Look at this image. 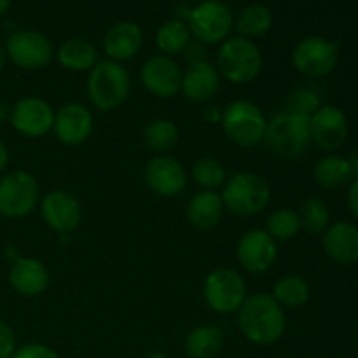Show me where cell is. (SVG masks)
Returning a JSON list of instances; mask_svg holds the SVG:
<instances>
[{
  "label": "cell",
  "instance_id": "1",
  "mask_svg": "<svg viewBox=\"0 0 358 358\" xmlns=\"http://www.w3.org/2000/svg\"><path fill=\"white\" fill-rule=\"evenodd\" d=\"M236 313L241 334L254 345H275L285 334V310L271 294H250Z\"/></svg>",
  "mask_w": 358,
  "mask_h": 358
},
{
  "label": "cell",
  "instance_id": "2",
  "mask_svg": "<svg viewBox=\"0 0 358 358\" xmlns=\"http://www.w3.org/2000/svg\"><path fill=\"white\" fill-rule=\"evenodd\" d=\"M131 93V77L122 63L100 59L90 70L87 96L96 110L112 112L121 107Z\"/></svg>",
  "mask_w": 358,
  "mask_h": 358
},
{
  "label": "cell",
  "instance_id": "3",
  "mask_svg": "<svg viewBox=\"0 0 358 358\" xmlns=\"http://www.w3.org/2000/svg\"><path fill=\"white\" fill-rule=\"evenodd\" d=\"M224 208L238 217H254L271 201L268 180L254 171H236L222 185Z\"/></svg>",
  "mask_w": 358,
  "mask_h": 358
},
{
  "label": "cell",
  "instance_id": "4",
  "mask_svg": "<svg viewBox=\"0 0 358 358\" xmlns=\"http://www.w3.org/2000/svg\"><path fill=\"white\" fill-rule=\"evenodd\" d=\"M264 66V56L250 38L229 37L220 44L217 65L220 77L233 84H248L257 79Z\"/></svg>",
  "mask_w": 358,
  "mask_h": 358
},
{
  "label": "cell",
  "instance_id": "5",
  "mask_svg": "<svg viewBox=\"0 0 358 358\" xmlns=\"http://www.w3.org/2000/svg\"><path fill=\"white\" fill-rule=\"evenodd\" d=\"M222 131L234 145L252 149L264 142L268 119L257 103L250 100H234L222 110Z\"/></svg>",
  "mask_w": 358,
  "mask_h": 358
},
{
  "label": "cell",
  "instance_id": "6",
  "mask_svg": "<svg viewBox=\"0 0 358 358\" xmlns=\"http://www.w3.org/2000/svg\"><path fill=\"white\" fill-rule=\"evenodd\" d=\"M264 143L275 156L282 159H296L304 154L311 143L310 117L278 112L271 121H268Z\"/></svg>",
  "mask_w": 358,
  "mask_h": 358
},
{
  "label": "cell",
  "instance_id": "7",
  "mask_svg": "<svg viewBox=\"0 0 358 358\" xmlns=\"http://www.w3.org/2000/svg\"><path fill=\"white\" fill-rule=\"evenodd\" d=\"M187 27L192 38L203 45L222 44L234 28L233 10L222 0H205L191 9Z\"/></svg>",
  "mask_w": 358,
  "mask_h": 358
},
{
  "label": "cell",
  "instance_id": "8",
  "mask_svg": "<svg viewBox=\"0 0 358 358\" xmlns=\"http://www.w3.org/2000/svg\"><path fill=\"white\" fill-rule=\"evenodd\" d=\"M247 297V282L240 273L231 268L213 269L203 283V299L215 313H236Z\"/></svg>",
  "mask_w": 358,
  "mask_h": 358
},
{
  "label": "cell",
  "instance_id": "9",
  "mask_svg": "<svg viewBox=\"0 0 358 358\" xmlns=\"http://www.w3.org/2000/svg\"><path fill=\"white\" fill-rule=\"evenodd\" d=\"M38 203L41 185L28 171H13L0 180V215L23 219L37 208Z\"/></svg>",
  "mask_w": 358,
  "mask_h": 358
},
{
  "label": "cell",
  "instance_id": "10",
  "mask_svg": "<svg viewBox=\"0 0 358 358\" xmlns=\"http://www.w3.org/2000/svg\"><path fill=\"white\" fill-rule=\"evenodd\" d=\"M339 48L325 37H306L292 51V65L303 76L325 77L338 66Z\"/></svg>",
  "mask_w": 358,
  "mask_h": 358
},
{
  "label": "cell",
  "instance_id": "11",
  "mask_svg": "<svg viewBox=\"0 0 358 358\" xmlns=\"http://www.w3.org/2000/svg\"><path fill=\"white\" fill-rule=\"evenodd\" d=\"M7 58L23 70H42L52 62L55 49L44 34L35 30H17L6 41Z\"/></svg>",
  "mask_w": 358,
  "mask_h": 358
},
{
  "label": "cell",
  "instance_id": "12",
  "mask_svg": "<svg viewBox=\"0 0 358 358\" xmlns=\"http://www.w3.org/2000/svg\"><path fill=\"white\" fill-rule=\"evenodd\" d=\"M41 215L49 229L58 234H70L80 226L83 220V208L80 201L65 189L49 191L44 198H41Z\"/></svg>",
  "mask_w": 358,
  "mask_h": 358
},
{
  "label": "cell",
  "instance_id": "13",
  "mask_svg": "<svg viewBox=\"0 0 358 358\" xmlns=\"http://www.w3.org/2000/svg\"><path fill=\"white\" fill-rule=\"evenodd\" d=\"M9 121L20 135L27 138H41L52 131L55 110L44 98L24 96L10 108Z\"/></svg>",
  "mask_w": 358,
  "mask_h": 358
},
{
  "label": "cell",
  "instance_id": "14",
  "mask_svg": "<svg viewBox=\"0 0 358 358\" xmlns=\"http://www.w3.org/2000/svg\"><path fill=\"white\" fill-rule=\"evenodd\" d=\"M94 131L93 112L83 103L70 101L55 110L52 133L59 143L66 147H79L91 138Z\"/></svg>",
  "mask_w": 358,
  "mask_h": 358
},
{
  "label": "cell",
  "instance_id": "15",
  "mask_svg": "<svg viewBox=\"0 0 358 358\" xmlns=\"http://www.w3.org/2000/svg\"><path fill=\"white\" fill-rule=\"evenodd\" d=\"M143 180L154 194L161 198H175L187 185V171L177 157L159 154L147 163Z\"/></svg>",
  "mask_w": 358,
  "mask_h": 358
},
{
  "label": "cell",
  "instance_id": "16",
  "mask_svg": "<svg viewBox=\"0 0 358 358\" xmlns=\"http://www.w3.org/2000/svg\"><path fill=\"white\" fill-rule=\"evenodd\" d=\"M238 262L250 275H262L275 266L278 245L264 229H252L240 238L236 247Z\"/></svg>",
  "mask_w": 358,
  "mask_h": 358
},
{
  "label": "cell",
  "instance_id": "17",
  "mask_svg": "<svg viewBox=\"0 0 358 358\" xmlns=\"http://www.w3.org/2000/svg\"><path fill=\"white\" fill-rule=\"evenodd\" d=\"M311 142L325 152H334L348 138V119L336 105H322L310 117Z\"/></svg>",
  "mask_w": 358,
  "mask_h": 358
},
{
  "label": "cell",
  "instance_id": "18",
  "mask_svg": "<svg viewBox=\"0 0 358 358\" xmlns=\"http://www.w3.org/2000/svg\"><path fill=\"white\" fill-rule=\"evenodd\" d=\"M143 87L163 100L177 96L182 87V70L173 58L164 55L150 56L140 70Z\"/></svg>",
  "mask_w": 358,
  "mask_h": 358
},
{
  "label": "cell",
  "instance_id": "19",
  "mask_svg": "<svg viewBox=\"0 0 358 358\" xmlns=\"http://www.w3.org/2000/svg\"><path fill=\"white\" fill-rule=\"evenodd\" d=\"M220 73L215 65L205 62L189 63L185 72H182L180 93L192 103H208L220 90Z\"/></svg>",
  "mask_w": 358,
  "mask_h": 358
},
{
  "label": "cell",
  "instance_id": "20",
  "mask_svg": "<svg viewBox=\"0 0 358 358\" xmlns=\"http://www.w3.org/2000/svg\"><path fill=\"white\" fill-rule=\"evenodd\" d=\"M9 283L23 297H38L48 290L51 275L45 264L34 257H20L10 262Z\"/></svg>",
  "mask_w": 358,
  "mask_h": 358
},
{
  "label": "cell",
  "instance_id": "21",
  "mask_svg": "<svg viewBox=\"0 0 358 358\" xmlns=\"http://www.w3.org/2000/svg\"><path fill=\"white\" fill-rule=\"evenodd\" d=\"M143 45V31L133 21H119L112 24L103 37V51L108 59L124 63L135 58Z\"/></svg>",
  "mask_w": 358,
  "mask_h": 358
},
{
  "label": "cell",
  "instance_id": "22",
  "mask_svg": "<svg viewBox=\"0 0 358 358\" xmlns=\"http://www.w3.org/2000/svg\"><path fill=\"white\" fill-rule=\"evenodd\" d=\"M325 254L329 259L343 266L358 262V227L355 224L339 220L325 229L322 238Z\"/></svg>",
  "mask_w": 358,
  "mask_h": 358
},
{
  "label": "cell",
  "instance_id": "23",
  "mask_svg": "<svg viewBox=\"0 0 358 358\" xmlns=\"http://www.w3.org/2000/svg\"><path fill=\"white\" fill-rule=\"evenodd\" d=\"M224 203L217 191H199L191 198L185 208L189 224L199 231H212L222 220Z\"/></svg>",
  "mask_w": 358,
  "mask_h": 358
},
{
  "label": "cell",
  "instance_id": "24",
  "mask_svg": "<svg viewBox=\"0 0 358 358\" xmlns=\"http://www.w3.org/2000/svg\"><path fill=\"white\" fill-rule=\"evenodd\" d=\"M58 63L70 72H90L100 62L98 49L86 38H69L56 52Z\"/></svg>",
  "mask_w": 358,
  "mask_h": 358
},
{
  "label": "cell",
  "instance_id": "25",
  "mask_svg": "<svg viewBox=\"0 0 358 358\" xmlns=\"http://www.w3.org/2000/svg\"><path fill=\"white\" fill-rule=\"evenodd\" d=\"M224 332L217 325H199L184 339L185 355L189 358H215L224 348Z\"/></svg>",
  "mask_w": 358,
  "mask_h": 358
},
{
  "label": "cell",
  "instance_id": "26",
  "mask_svg": "<svg viewBox=\"0 0 358 358\" xmlns=\"http://www.w3.org/2000/svg\"><path fill=\"white\" fill-rule=\"evenodd\" d=\"M313 178L324 189H341L353 182L348 159L336 154H327L317 161L313 168Z\"/></svg>",
  "mask_w": 358,
  "mask_h": 358
},
{
  "label": "cell",
  "instance_id": "27",
  "mask_svg": "<svg viewBox=\"0 0 358 358\" xmlns=\"http://www.w3.org/2000/svg\"><path fill=\"white\" fill-rule=\"evenodd\" d=\"M273 27V13L268 6L262 3H250L243 7L234 20V30L238 37L257 38L268 34Z\"/></svg>",
  "mask_w": 358,
  "mask_h": 358
},
{
  "label": "cell",
  "instance_id": "28",
  "mask_svg": "<svg viewBox=\"0 0 358 358\" xmlns=\"http://www.w3.org/2000/svg\"><path fill=\"white\" fill-rule=\"evenodd\" d=\"M271 296L283 310H297L310 301L311 289L303 276L287 275L273 285Z\"/></svg>",
  "mask_w": 358,
  "mask_h": 358
},
{
  "label": "cell",
  "instance_id": "29",
  "mask_svg": "<svg viewBox=\"0 0 358 358\" xmlns=\"http://www.w3.org/2000/svg\"><path fill=\"white\" fill-rule=\"evenodd\" d=\"M180 142V131L170 119H154L143 128V143L152 152L168 154Z\"/></svg>",
  "mask_w": 358,
  "mask_h": 358
},
{
  "label": "cell",
  "instance_id": "30",
  "mask_svg": "<svg viewBox=\"0 0 358 358\" xmlns=\"http://www.w3.org/2000/svg\"><path fill=\"white\" fill-rule=\"evenodd\" d=\"M192 35L187 23L180 20H170L161 24L156 31V45L164 56L180 55L191 44Z\"/></svg>",
  "mask_w": 358,
  "mask_h": 358
},
{
  "label": "cell",
  "instance_id": "31",
  "mask_svg": "<svg viewBox=\"0 0 358 358\" xmlns=\"http://www.w3.org/2000/svg\"><path fill=\"white\" fill-rule=\"evenodd\" d=\"M297 215L301 220V229L310 234L325 233V229L331 226V210L320 198L304 199Z\"/></svg>",
  "mask_w": 358,
  "mask_h": 358
},
{
  "label": "cell",
  "instance_id": "32",
  "mask_svg": "<svg viewBox=\"0 0 358 358\" xmlns=\"http://www.w3.org/2000/svg\"><path fill=\"white\" fill-rule=\"evenodd\" d=\"M192 180L203 191H217L227 180V173L224 164L215 157H201L192 166Z\"/></svg>",
  "mask_w": 358,
  "mask_h": 358
},
{
  "label": "cell",
  "instance_id": "33",
  "mask_svg": "<svg viewBox=\"0 0 358 358\" xmlns=\"http://www.w3.org/2000/svg\"><path fill=\"white\" fill-rule=\"evenodd\" d=\"M266 233L278 243L296 238L301 231V220L297 212L290 208H278L266 219Z\"/></svg>",
  "mask_w": 358,
  "mask_h": 358
},
{
  "label": "cell",
  "instance_id": "34",
  "mask_svg": "<svg viewBox=\"0 0 358 358\" xmlns=\"http://www.w3.org/2000/svg\"><path fill=\"white\" fill-rule=\"evenodd\" d=\"M322 107L320 96L311 87H297L292 93L287 96L285 108L283 110L290 112V114L304 115V117H311L318 108Z\"/></svg>",
  "mask_w": 358,
  "mask_h": 358
},
{
  "label": "cell",
  "instance_id": "35",
  "mask_svg": "<svg viewBox=\"0 0 358 358\" xmlns=\"http://www.w3.org/2000/svg\"><path fill=\"white\" fill-rule=\"evenodd\" d=\"M10 358H63L58 352L42 343H28V345L16 348Z\"/></svg>",
  "mask_w": 358,
  "mask_h": 358
},
{
  "label": "cell",
  "instance_id": "36",
  "mask_svg": "<svg viewBox=\"0 0 358 358\" xmlns=\"http://www.w3.org/2000/svg\"><path fill=\"white\" fill-rule=\"evenodd\" d=\"M16 352V336L14 331L0 320V358H10Z\"/></svg>",
  "mask_w": 358,
  "mask_h": 358
},
{
  "label": "cell",
  "instance_id": "37",
  "mask_svg": "<svg viewBox=\"0 0 358 358\" xmlns=\"http://www.w3.org/2000/svg\"><path fill=\"white\" fill-rule=\"evenodd\" d=\"M346 203H348V208L352 212V215L358 220V180H353L350 184L348 194H346Z\"/></svg>",
  "mask_w": 358,
  "mask_h": 358
},
{
  "label": "cell",
  "instance_id": "38",
  "mask_svg": "<svg viewBox=\"0 0 358 358\" xmlns=\"http://www.w3.org/2000/svg\"><path fill=\"white\" fill-rule=\"evenodd\" d=\"M203 119L206 122H210V124H220V121H222V110L219 107H215V105H208L203 110Z\"/></svg>",
  "mask_w": 358,
  "mask_h": 358
},
{
  "label": "cell",
  "instance_id": "39",
  "mask_svg": "<svg viewBox=\"0 0 358 358\" xmlns=\"http://www.w3.org/2000/svg\"><path fill=\"white\" fill-rule=\"evenodd\" d=\"M348 163L350 168H352V175H353V180H358V150H353L348 157Z\"/></svg>",
  "mask_w": 358,
  "mask_h": 358
},
{
  "label": "cell",
  "instance_id": "40",
  "mask_svg": "<svg viewBox=\"0 0 358 358\" xmlns=\"http://www.w3.org/2000/svg\"><path fill=\"white\" fill-rule=\"evenodd\" d=\"M7 163H9V150H7V147L0 142V173L6 170Z\"/></svg>",
  "mask_w": 358,
  "mask_h": 358
},
{
  "label": "cell",
  "instance_id": "41",
  "mask_svg": "<svg viewBox=\"0 0 358 358\" xmlns=\"http://www.w3.org/2000/svg\"><path fill=\"white\" fill-rule=\"evenodd\" d=\"M10 117V107L3 101H0V122H3L6 119Z\"/></svg>",
  "mask_w": 358,
  "mask_h": 358
},
{
  "label": "cell",
  "instance_id": "42",
  "mask_svg": "<svg viewBox=\"0 0 358 358\" xmlns=\"http://www.w3.org/2000/svg\"><path fill=\"white\" fill-rule=\"evenodd\" d=\"M6 59H7V52H6V45L0 42V72H2L3 65H6Z\"/></svg>",
  "mask_w": 358,
  "mask_h": 358
},
{
  "label": "cell",
  "instance_id": "43",
  "mask_svg": "<svg viewBox=\"0 0 358 358\" xmlns=\"http://www.w3.org/2000/svg\"><path fill=\"white\" fill-rule=\"evenodd\" d=\"M10 2H13V0H0V17H2L7 10H9Z\"/></svg>",
  "mask_w": 358,
  "mask_h": 358
},
{
  "label": "cell",
  "instance_id": "44",
  "mask_svg": "<svg viewBox=\"0 0 358 358\" xmlns=\"http://www.w3.org/2000/svg\"><path fill=\"white\" fill-rule=\"evenodd\" d=\"M143 358H170V357L164 355V353L161 352H154V353H149V355H145Z\"/></svg>",
  "mask_w": 358,
  "mask_h": 358
},
{
  "label": "cell",
  "instance_id": "45",
  "mask_svg": "<svg viewBox=\"0 0 358 358\" xmlns=\"http://www.w3.org/2000/svg\"><path fill=\"white\" fill-rule=\"evenodd\" d=\"M185 2H187V3H192V2H196V3H201V2H205V0H185Z\"/></svg>",
  "mask_w": 358,
  "mask_h": 358
},
{
  "label": "cell",
  "instance_id": "46",
  "mask_svg": "<svg viewBox=\"0 0 358 358\" xmlns=\"http://www.w3.org/2000/svg\"><path fill=\"white\" fill-rule=\"evenodd\" d=\"M222 2H224V0H222ZM229 2H238V0H229Z\"/></svg>",
  "mask_w": 358,
  "mask_h": 358
}]
</instances>
